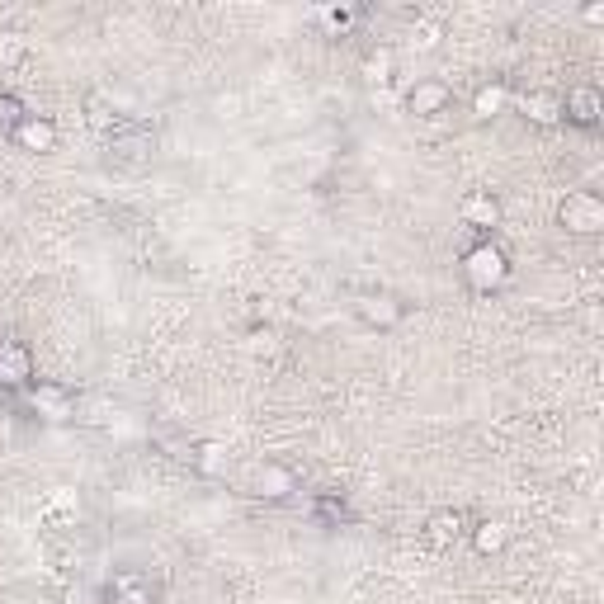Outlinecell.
<instances>
[{
  "instance_id": "cell-21",
  "label": "cell",
  "mask_w": 604,
  "mask_h": 604,
  "mask_svg": "<svg viewBox=\"0 0 604 604\" xmlns=\"http://www.w3.org/2000/svg\"><path fill=\"white\" fill-rule=\"evenodd\" d=\"M354 19H359V10H336V5H331V10H321V24H326V29H336V34H345Z\"/></svg>"
},
{
  "instance_id": "cell-23",
  "label": "cell",
  "mask_w": 604,
  "mask_h": 604,
  "mask_svg": "<svg viewBox=\"0 0 604 604\" xmlns=\"http://www.w3.org/2000/svg\"><path fill=\"white\" fill-rule=\"evenodd\" d=\"M48 515H67V520H76V515H81V505H76L71 491H57V496L48 501Z\"/></svg>"
},
{
  "instance_id": "cell-12",
  "label": "cell",
  "mask_w": 604,
  "mask_h": 604,
  "mask_svg": "<svg viewBox=\"0 0 604 604\" xmlns=\"http://www.w3.org/2000/svg\"><path fill=\"white\" fill-rule=\"evenodd\" d=\"M199 472H208V477H227V468H232V449L227 444H194V458H189Z\"/></svg>"
},
{
  "instance_id": "cell-19",
  "label": "cell",
  "mask_w": 604,
  "mask_h": 604,
  "mask_svg": "<svg viewBox=\"0 0 604 604\" xmlns=\"http://www.w3.org/2000/svg\"><path fill=\"white\" fill-rule=\"evenodd\" d=\"M439 38H444V24L439 19H416L411 24V43L416 48H439Z\"/></svg>"
},
{
  "instance_id": "cell-17",
  "label": "cell",
  "mask_w": 604,
  "mask_h": 604,
  "mask_svg": "<svg viewBox=\"0 0 604 604\" xmlns=\"http://www.w3.org/2000/svg\"><path fill=\"white\" fill-rule=\"evenodd\" d=\"M29 57V38L19 34V29H0V67L10 71V67H19Z\"/></svg>"
},
{
  "instance_id": "cell-18",
  "label": "cell",
  "mask_w": 604,
  "mask_h": 604,
  "mask_svg": "<svg viewBox=\"0 0 604 604\" xmlns=\"http://www.w3.org/2000/svg\"><path fill=\"white\" fill-rule=\"evenodd\" d=\"M147 147H151L147 133H128V128L118 133L114 128V137H109V151H114L118 161H137V151H147Z\"/></svg>"
},
{
  "instance_id": "cell-24",
  "label": "cell",
  "mask_w": 604,
  "mask_h": 604,
  "mask_svg": "<svg viewBox=\"0 0 604 604\" xmlns=\"http://www.w3.org/2000/svg\"><path fill=\"white\" fill-rule=\"evenodd\" d=\"M251 350H255V354H274V350H279V336H274V331H255V336H251Z\"/></svg>"
},
{
  "instance_id": "cell-3",
  "label": "cell",
  "mask_w": 604,
  "mask_h": 604,
  "mask_svg": "<svg viewBox=\"0 0 604 604\" xmlns=\"http://www.w3.org/2000/svg\"><path fill=\"white\" fill-rule=\"evenodd\" d=\"M354 312H359V317L369 321V326H397V321H402V302L392 298V293H383V288H369V293H359V298H354Z\"/></svg>"
},
{
  "instance_id": "cell-10",
  "label": "cell",
  "mask_w": 604,
  "mask_h": 604,
  "mask_svg": "<svg viewBox=\"0 0 604 604\" xmlns=\"http://www.w3.org/2000/svg\"><path fill=\"white\" fill-rule=\"evenodd\" d=\"M520 109H524V118H529V123H538V128H553V123H562V95H553V90H534V95H524Z\"/></svg>"
},
{
  "instance_id": "cell-5",
  "label": "cell",
  "mask_w": 604,
  "mask_h": 604,
  "mask_svg": "<svg viewBox=\"0 0 604 604\" xmlns=\"http://www.w3.org/2000/svg\"><path fill=\"white\" fill-rule=\"evenodd\" d=\"M29 402H34L38 416H48V420H71L76 416V397L57 383H38L34 392H29Z\"/></svg>"
},
{
  "instance_id": "cell-15",
  "label": "cell",
  "mask_w": 604,
  "mask_h": 604,
  "mask_svg": "<svg viewBox=\"0 0 604 604\" xmlns=\"http://www.w3.org/2000/svg\"><path fill=\"white\" fill-rule=\"evenodd\" d=\"M472 543H477V553L491 557V553H501L505 543H510V529H505L501 520H482L477 529H472Z\"/></svg>"
},
{
  "instance_id": "cell-11",
  "label": "cell",
  "mask_w": 604,
  "mask_h": 604,
  "mask_svg": "<svg viewBox=\"0 0 604 604\" xmlns=\"http://www.w3.org/2000/svg\"><path fill=\"white\" fill-rule=\"evenodd\" d=\"M458 213H463V222H468V227H477V232H491V227L501 222V203L491 199V194H468Z\"/></svg>"
},
{
  "instance_id": "cell-6",
  "label": "cell",
  "mask_w": 604,
  "mask_h": 604,
  "mask_svg": "<svg viewBox=\"0 0 604 604\" xmlns=\"http://www.w3.org/2000/svg\"><path fill=\"white\" fill-rule=\"evenodd\" d=\"M251 487H255V496L284 501V496H293V491H298V482H293V472L279 468V463H260V468L251 472Z\"/></svg>"
},
{
  "instance_id": "cell-2",
  "label": "cell",
  "mask_w": 604,
  "mask_h": 604,
  "mask_svg": "<svg viewBox=\"0 0 604 604\" xmlns=\"http://www.w3.org/2000/svg\"><path fill=\"white\" fill-rule=\"evenodd\" d=\"M557 218H562V227H567V232L595 236V232L604 227V203L595 199L590 189H576V194H567V199H562Z\"/></svg>"
},
{
  "instance_id": "cell-22",
  "label": "cell",
  "mask_w": 604,
  "mask_h": 604,
  "mask_svg": "<svg viewBox=\"0 0 604 604\" xmlns=\"http://www.w3.org/2000/svg\"><path fill=\"white\" fill-rule=\"evenodd\" d=\"M364 71H369V81H387V76H392V52H373L369 62H364Z\"/></svg>"
},
{
  "instance_id": "cell-7",
  "label": "cell",
  "mask_w": 604,
  "mask_h": 604,
  "mask_svg": "<svg viewBox=\"0 0 604 604\" xmlns=\"http://www.w3.org/2000/svg\"><path fill=\"white\" fill-rule=\"evenodd\" d=\"M562 118L576 123V128H595V123H600V95H595L590 85L571 90L567 100H562Z\"/></svg>"
},
{
  "instance_id": "cell-9",
  "label": "cell",
  "mask_w": 604,
  "mask_h": 604,
  "mask_svg": "<svg viewBox=\"0 0 604 604\" xmlns=\"http://www.w3.org/2000/svg\"><path fill=\"white\" fill-rule=\"evenodd\" d=\"M15 142L24 151H52L57 147V123L52 118H38V114H29L24 123L15 128Z\"/></svg>"
},
{
  "instance_id": "cell-14",
  "label": "cell",
  "mask_w": 604,
  "mask_h": 604,
  "mask_svg": "<svg viewBox=\"0 0 604 604\" xmlns=\"http://www.w3.org/2000/svg\"><path fill=\"white\" fill-rule=\"evenodd\" d=\"M505 104H510V90H505L501 81H491V85H482V90L472 95V114H477V118H496Z\"/></svg>"
},
{
  "instance_id": "cell-4",
  "label": "cell",
  "mask_w": 604,
  "mask_h": 604,
  "mask_svg": "<svg viewBox=\"0 0 604 604\" xmlns=\"http://www.w3.org/2000/svg\"><path fill=\"white\" fill-rule=\"evenodd\" d=\"M449 104H453V90L444 81H416V85H411V95H406V109L420 114V118L444 114Z\"/></svg>"
},
{
  "instance_id": "cell-20",
  "label": "cell",
  "mask_w": 604,
  "mask_h": 604,
  "mask_svg": "<svg viewBox=\"0 0 604 604\" xmlns=\"http://www.w3.org/2000/svg\"><path fill=\"white\" fill-rule=\"evenodd\" d=\"M24 104L15 100V95H0V133H15L19 123H24Z\"/></svg>"
},
{
  "instance_id": "cell-8",
  "label": "cell",
  "mask_w": 604,
  "mask_h": 604,
  "mask_svg": "<svg viewBox=\"0 0 604 604\" xmlns=\"http://www.w3.org/2000/svg\"><path fill=\"white\" fill-rule=\"evenodd\" d=\"M463 534H468V520H463L458 510H439V515L425 520V538H430V548H453Z\"/></svg>"
},
{
  "instance_id": "cell-13",
  "label": "cell",
  "mask_w": 604,
  "mask_h": 604,
  "mask_svg": "<svg viewBox=\"0 0 604 604\" xmlns=\"http://www.w3.org/2000/svg\"><path fill=\"white\" fill-rule=\"evenodd\" d=\"M29 350H19V345H0V383L5 387H19L29 383Z\"/></svg>"
},
{
  "instance_id": "cell-16",
  "label": "cell",
  "mask_w": 604,
  "mask_h": 604,
  "mask_svg": "<svg viewBox=\"0 0 604 604\" xmlns=\"http://www.w3.org/2000/svg\"><path fill=\"white\" fill-rule=\"evenodd\" d=\"M114 604H151L147 576H114Z\"/></svg>"
},
{
  "instance_id": "cell-1",
  "label": "cell",
  "mask_w": 604,
  "mask_h": 604,
  "mask_svg": "<svg viewBox=\"0 0 604 604\" xmlns=\"http://www.w3.org/2000/svg\"><path fill=\"white\" fill-rule=\"evenodd\" d=\"M463 274H468V284L477 288V293H491V288H501L505 274H510V265H505V251H501V246H491V241L472 246V251L463 255Z\"/></svg>"
}]
</instances>
